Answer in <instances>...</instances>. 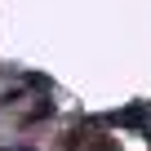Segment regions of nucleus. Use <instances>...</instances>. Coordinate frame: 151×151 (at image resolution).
<instances>
[{
  "label": "nucleus",
  "mask_w": 151,
  "mask_h": 151,
  "mask_svg": "<svg viewBox=\"0 0 151 151\" xmlns=\"http://www.w3.org/2000/svg\"><path fill=\"white\" fill-rule=\"evenodd\" d=\"M0 151H14V147H0ZM18 151H31V147H18Z\"/></svg>",
  "instance_id": "f257e3e1"
}]
</instances>
